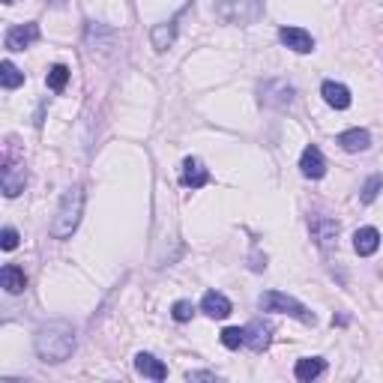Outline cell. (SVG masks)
I'll list each match as a JSON object with an SVG mask.
<instances>
[{
    "label": "cell",
    "mask_w": 383,
    "mask_h": 383,
    "mask_svg": "<svg viewBox=\"0 0 383 383\" xmlns=\"http://www.w3.org/2000/svg\"><path fill=\"white\" fill-rule=\"evenodd\" d=\"M216 15L225 24H240V27L254 24L263 15V0H222L216 6Z\"/></svg>",
    "instance_id": "4"
},
{
    "label": "cell",
    "mask_w": 383,
    "mask_h": 383,
    "mask_svg": "<svg viewBox=\"0 0 383 383\" xmlns=\"http://www.w3.org/2000/svg\"><path fill=\"white\" fill-rule=\"evenodd\" d=\"M135 368H138V375L150 377V380H165L168 377L165 362L156 359L153 353H138V357H135Z\"/></svg>",
    "instance_id": "16"
},
{
    "label": "cell",
    "mask_w": 383,
    "mask_h": 383,
    "mask_svg": "<svg viewBox=\"0 0 383 383\" xmlns=\"http://www.w3.org/2000/svg\"><path fill=\"white\" fill-rule=\"evenodd\" d=\"M75 330L66 321H51L36 330V353H39L42 362L48 366H57V362H66L72 353H75Z\"/></svg>",
    "instance_id": "1"
},
{
    "label": "cell",
    "mask_w": 383,
    "mask_h": 383,
    "mask_svg": "<svg viewBox=\"0 0 383 383\" xmlns=\"http://www.w3.org/2000/svg\"><path fill=\"white\" fill-rule=\"evenodd\" d=\"M353 249H357L359 258H371L380 249V231L377 227H359L353 234Z\"/></svg>",
    "instance_id": "13"
},
{
    "label": "cell",
    "mask_w": 383,
    "mask_h": 383,
    "mask_svg": "<svg viewBox=\"0 0 383 383\" xmlns=\"http://www.w3.org/2000/svg\"><path fill=\"white\" fill-rule=\"evenodd\" d=\"M81 213H84V189L72 186V189L63 192L57 216H54V225H51L54 240H69V236L75 234L78 222H81Z\"/></svg>",
    "instance_id": "2"
},
{
    "label": "cell",
    "mask_w": 383,
    "mask_h": 383,
    "mask_svg": "<svg viewBox=\"0 0 383 383\" xmlns=\"http://www.w3.org/2000/svg\"><path fill=\"white\" fill-rule=\"evenodd\" d=\"M258 102L263 108H276V111H285V108L294 102V87L288 84L285 78H270L258 87Z\"/></svg>",
    "instance_id": "5"
},
{
    "label": "cell",
    "mask_w": 383,
    "mask_h": 383,
    "mask_svg": "<svg viewBox=\"0 0 383 383\" xmlns=\"http://www.w3.org/2000/svg\"><path fill=\"white\" fill-rule=\"evenodd\" d=\"M321 93L326 99V105L335 108V111H344V108H351V90L339 84V81H324Z\"/></svg>",
    "instance_id": "15"
},
{
    "label": "cell",
    "mask_w": 383,
    "mask_h": 383,
    "mask_svg": "<svg viewBox=\"0 0 383 383\" xmlns=\"http://www.w3.org/2000/svg\"><path fill=\"white\" fill-rule=\"evenodd\" d=\"M0 84H3L6 90L21 87L24 84V72L18 69L12 60H3V63H0Z\"/></svg>",
    "instance_id": "21"
},
{
    "label": "cell",
    "mask_w": 383,
    "mask_h": 383,
    "mask_svg": "<svg viewBox=\"0 0 383 383\" xmlns=\"http://www.w3.org/2000/svg\"><path fill=\"white\" fill-rule=\"evenodd\" d=\"M0 281H3L6 294H21L27 288V276L21 267H15V263H6L3 270H0Z\"/></svg>",
    "instance_id": "19"
},
{
    "label": "cell",
    "mask_w": 383,
    "mask_h": 383,
    "mask_svg": "<svg viewBox=\"0 0 383 383\" xmlns=\"http://www.w3.org/2000/svg\"><path fill=\"white\" fill-rule=\"evenodd\" d=\"M15 245H18V231H15V227H3V234H0V249L12 252Z\"/></svg>",
    "instance_id": "26"
},
{
    "label": "cell",
    "mask_w": 383,
    "mask_h": 383,
    "mask_svg": "<svg viewBox=\"0 0 383 383\" xmlns=\"http://www.w3.org/2000/svg\"><path fill=\"white\" fill-rule=\"evenodd\" d=\"M324 371H326V359H321V357H306V359H297L294 375H297V380L312 383V380L321 377Z\"/></svg>",
    "instance_id": "18"
},
{
    "label": "cell",
    "mask_w": 383,
    "mask_h": 383,
    "mask_svg": "<svg viewBox=\"0 0 383 383\" xmlns=\"http://www.w3.org/2000/svg\"><path fill=\"white\" fill-rule=\"evenodd\" d=\"M0 186H3V195H6V198L21 195L24 186H27V171H24V165L6 162L3 171H0Z\"/></svg>",
    "instance_id": "8"
},
{
    "label": "cell",
    "mask_w": 383,
    "mask_h": 383,
    "mask_svg": "<svg viewBox=\"0 0 383 383\" xmlns=\"http://www.w3.org/2000/svg\"><path fill=\"white\" fill-rule=\"evenodd\" d=\"M174 36H177V18H174V21H165V24H156V27H153V33H150L153 48H156V51L171 48Z\"/></svg>",
    "instance_id": "20"
},
{
    "label": "cell",
    "mask_w": 383,
    "mask_h": 383,
    "mask_svg": "<svg viewBox=\"0 0 383 383\" xmlns=\"http://www.w3.org/2000/svg\"><path fill=\"white\" fill-rule=\"evenodd\" d=\"M192 315H195V306H192L189 299H177V303H174V308H171V317H174L177 324H186V321H192Z\"/></svg>",
    "instance_id": "25"
},
{
    "label": "cell",
    "mask_w": 383,
    "mask_h": 383,
    "mask_svg": "<svg viewBox=\"0 0 383 383\" xmlns=\"http://www.w3.org/2000/svg\"><path fill=\"white\" fill-rule=\"evenodd\" d=\"M218 339H222V344L227 351H236L240 344H245V330H240V326H225Z\"/></svg>",
    "instance_id": "24"
},
{
    "label": "cell",
    "mask_w": 383,
    "mask_h": 383,
    "mask_svg": "<svg viewBox=\"0 0 383 383\" xmlns=\"http://www.w3.org/2000/svg\"><path fill=\"white\" fill-rule=\"evenodd\" d=\"M380 189H383V177H380V174L368 177V180H366V186L359 189V200H362V204H375L377 195H380Z\"/></svg>",
    "instance_id": "23"
},
{
    "label": "cell",
    "mask_w": 383,
    "mask_h": 383,
    "mask_svg": "<svg viewBox=\"0 0 383 383\" xmlns=\"http://www.w3.org/2000/svg\"><path fill=\"white\" fill-rule=\"evenodd\" d=\"M335 144H339L344 153H362L371 147V135H368V129H348L335 138Z\"/></svg>",
    "instance_id": "14"
},
{
    "label": "cell",
    "mask_w": 383,
    "mask_h": 383,
    "mask_svg": "<svg viewBox=\"0 0 383 383\" xmlns=\"http://www.w3.org/2000/svg\"><path fill=\"white\" fill-rule=\"evenodd\" d=\"M279 39L285 48L290 51H297V54H308V51H315V39H312V33L303 30V27H281L279 30Z\"/></svg>",
    "instance_id": "9"
},
{
    "label": "cell",
    "mask_w": 383,
    "mask_h": 383,
    "mask_svg": "<svg viewBox=\"0 0 383 383\" xmlns=\"http://www.w3.org/2000/svg\"><path fill=\"white\" fill-rule=\"evenodd\" d=\"M36 39H39V24H33V21L15 24L6 30V48L9 51H24V48H30Z\"/></svg>",
    "instance_id": "7"
},
{
    "label": "cell",
    "mask_w": 383,
    "mask_h": 383,
    "mask_svg": "<svg viewBox=\"0 0 383 383\" xmlns=\"http://www.w3.org/2000/svg\"><path fill=\"white\" fill-rule=\"evenodd\" d=\"M308 227H312L315 243L321 245L324 252H330V249H335V245H339V222H335V218L315 216L312 222H308Z\"/></svg>",
    "instance_id": "6"
},
{
    "label": "cell",
    "mask_w": 383,
    "mask_h": 383,
    "mask_svg": "<svg viewBox=\"0 0 383 383\" xmlns=\"http://www.w3.org/2000/svg\"><path fill=\"white\" fill-rule=\"evenodd\" d=\"M200 312L216 317V321H222V317H227L234 312V306H231V299H227L225 294H218V290H207L204 299H200Z\"/></svg>",
    "instance_id": "12"
},
{
    "label": "cell",
    "mask_w": 383,
    "mask_h": 383,
    "mask_svg": "<svg viewBox=\"0 0 383 383\" xmlns=\"http://www.w3.org/2000/svg\"><path fill=\"white\" fill-rule=\"evenodd\" d=\"M186 380H216V371H189Z\"/></svg>",
    "instance_id": "27"
},
{
    "label": "cell",
    "mask_w": 383,
    "mask_h": 383,
    "mask_svg": "<svg viewBox=\"0 0 383 383\" xmlns=\"http://www.w3.org/2000/svg\"><path fill=\"white\" fill-rule=\"evenodd\" d=\"M272 342V326L263 324V321H252L249 326H245V344H249V351L254 353H263L270 348Z\"/></svg>",
    "instance_id": "11"
},
{
    "label": "cell",
    "mask_w": 383,
    "mask_h": 383,
    "mask_svg": "<svg viewBox=\"0 0 383 383\" xmlns=\"http://www.w3.org/2000/svg\"><path fill=\"white\" fill-rule=\"evenodd\" d=\"M3 3H12V0H3Z\"/></svg>",
    "instance_id": "28"
},
{
    "label": "cell",
    "mask_w": 383,
    "mask_h": 383,
    "mask_svg": "<svg viewBox=\"0 0 383 383\" xmlns=\"http://www.w3.org/2000/svg\"><path fill=\"white\" fill-rule=\"evenodd\" d=\"M258 306H261V312H279V315L297 317L299 324H308V326L317 321L315 312H308V308L299 303V299L281 294V290H267V294H261V297H258Z\"/></svg>",
    "instance_id": "3"
},
{
    "label": "cell",
    "mask_w": 383,
    "mask_h": 383,
    "mask_svg": "<svg viewBox=\"0 0 383 383\" xmlns=\"http://www.w3.org/2000/svg\"><path fill=\"white\" fill-rule=\"evenodd\" d=\"M69 81V69L63 66V63H57V66L48 69V75H45V84H48V90H54V93H60L63 87H66Z\"/></svg>",
    "instance_id": "22"
},
{
    "label": "cell",
    "mask_w": 383,
    "mask_h": 383,
    "mask_svg": "<svg viewBox=\"0 0 383 383\" xmlns=\"http://www.w3.org/2000/svg\"><path fill=\"white\" fill-rule=\"evenodd\" d=\"M299 171H303V177H308V180H321L326 174V159L315 144H308L303 150V156H299Z\"/></svg>",
    "instance_id": "10"
},
{
    "label": "cell",
    "mask_w": 383,
    "mask_h": 383,
    "mask_svg": "<svg viewBox=\"0 0 383 383\" xmlns=\"http://www.w3.org/2000/svg\"><path fill=\"white\" fill-rule=\"evenodd\" d=\"M180 180H183V186L186 189H200V186H207L209 183V171L204 168V165H200V162L198 159H186L183 162V177H180Z\"/></svg>",
    "instance_id": "17"
}]
</instances>
